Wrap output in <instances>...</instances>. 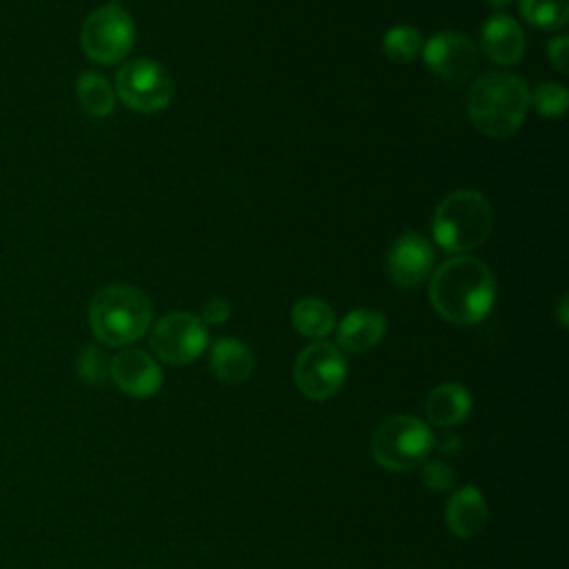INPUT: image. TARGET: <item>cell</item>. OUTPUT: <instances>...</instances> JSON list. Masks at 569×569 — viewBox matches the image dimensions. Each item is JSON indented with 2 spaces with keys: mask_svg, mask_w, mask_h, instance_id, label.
<instances>
[{
  "mask_svg": "<svg viewBox=\"0 0 569 569\" xmlns=\"http://www.w3.org/2000/svg\"><path fill=\"white\" fill-rule=\"evenodd\" d=\"M347 378V360L331 342H313L305 347L293 365V380L302 396L327 400L340 391Z\"/></svg>",
  "mask_w": 569,
  "mask_h": 569,
  "instance_id": "cell-8",
  "label": "cell"
},
{
  "mask_svg": "<svg viewBox=\"0 0 569 569\" xmlns=\"http://www.w3.org/2000/svg\"><path fill=\"white\" fill-rule=\"evenodd\" d=\"M493 227L489 200L476 189H458L440 200L433 213V240L449 253L480 247Z\"/></svg>",
  "mask_w": 569,
  "mask_h": 569,
  "instance_id": "cell-4",
  "label": "cell"
},
{
  "mask_svg": "<svg viewBox=\"0 0 569 569\" xmlns=\"http://www.w3.org/2000/svg\"><path fill=\"white\" fill-rule=\"evenodd\" d=\"M487 2H489L491 9H496V13H500L502 9H507V4H509L511 0H487Z\"/></svg>",
  "mask_w": 569,
  "mask_h": 569,
  "instance_id": "cell-28",
  "label": "cell"
},
{
  "mask_svg": "<svg viewBox=\"0 0 569 569\" xmlns=\"http://www.w3.org/2000/svg\"><path fill=\"white\" fill-rule=\"evenodd\" d=\"M445 520L453 536L473 538L485 529L487 522V502L476 487L458 489L445 507Z\"/></svg>",
  "mask_w": 569,
  "mask_h": 569,
  "instance_id": "cell-15",
  "label": "cell"
},
{
  "mask_svg": "<svg viewBox=\"0 0 569 569\" xmlns=\"http://www.w3.org/2000/svg\"><path fill=\"white\" fill-rule=\"evenodd\" d=\"M522 18L540 31H558L569 20V0H520Z\"/></svg>",
  "mask_w": 569,
  "mask_h": 569,
  "instance_id": "cell-20",
  "label": "cell"
},
{
  "mask_svg": "<svg viewBox=\"0 0 569 569\" xmlns=\"http://www.w3.org/2000/svg\"><path fill=\"white\" fill-rule=\"evenodd\" d=\"M567 53H569V38L567 36H558L553 40L547 42V56L551 60V64L560 71L567 73L569 64H567Z\"/></svg>",
  "mask_w": 569,
  "mask_h": 569,
  "instance_id": "cell-25",
  "label": "cell"
},
{
  "mask_svg": "<svg viewBox=\"0 0 569 569\" xmlns=\"http://www.w3.org/2000/svg\"><path fill=\"white\" fill-rule=\"evenodd\" d=\"M422 44H425V40L420 36V31L409 24H396L382 38L385 56L398 64L413 62L422 53Z\"/></svg>",
  "mask_w": 569,
  "mask_h": 569,
  "instance_id": "cell-21",
  "label": "cell"
},
{
  "mask_svg": "<svg viewBox=\"0 0 569 569\" xmlns=\"http://www.w3.org/2000/svg\"><path fill=\"white\" fill-rule=\"evenodd\" d=\"M76 93L82 111L93 118H104L113 111V89L104 76L96 71H82L76 82Z\"/></svg>",
  "mask_w": 569,
  "mask_h": 569,
  "instance_id": "cell-19",
  "label": "cell"
},
{
  "mask_svg": "<svg viewBox=\"0 0 569 569\" xmlns=\"http://www.w3.org/2000/svg\"><path fill=\"white\" fill-rule=\"evenodd\" d=\"M433 445L436 438L420 418L391 416L373 431L371 456L380 467L400 473L420 467Z\"/></svg>",
  "mask_w": 569,
  "mask_h": 569,
  "instance_id": "cell-5",
  "label": "cell"
},
{
  "mask_svg": "<svg viewBox=\"0 0 569 569\" xmlns=\"http://www.w3.org/2000/svg\"><path fill=\"white\" fill-rule=\"evenodd\" d=\"M427 420L438 427L460 425L471 413V396L458 382H445L429 391L425 400Z\"/></svg>",
  "mask_w": 569,
  "mask_h": 569,
  "instance_id": "cell-17",
  "label": "cell"
},
{
  "mask_svg": "<svg viewBox=\"0 0 569 569\" xmlns=\"http://www.w3.org/2000/svg\"><path fill=\"white\" fill-rule=\"evenodd\" d=\"M420 478H422V485L436 493L449 491L456 482L453 469L442 460H425L420 465Z\"/></svg>",
  "mask_w": 569,
  "mask_h": 569,
  "instance_id": "cell-24",
  "label": "cell"
},
{
  "mask_svg": "<svg viewBox=\"0 0 569 569\" xmlns=\"http://www.w3.org/2000/svg\"><path fill=\"white\" fill-rule=\"evenodd\" d=\"M153 353L169 365H189L209 345L207 327L200 318L187 311H171L162 316L151 329Z\"/></svg>",
  "mask_w": 569,
  "mask_h": 569,
  "instance_id": "cell-9",
  "label": "cell"
},
{
  "mask_svg": "<svg viewBox=\"0 0 569 569\" xmlns=\"http://www.w3.org/2000/svg\"><path fill=\"white\" fill-rule=\"evenodd\" d=\"M116 93L129 109L156 113L171 102L173 80L160 62L151 58H136L118 69Z\"/></svg>",
  "mask_w": 569,
  "mask_h": 569,
  "instance_id": "cell-7",
  "label": "cell"
},
{
  "mask_svg": "<svg viewBox=\"0 0 569 569\" xmlns=\"http://www.w3.org/2000/svg\"><path fill=\"white\" fill-rule=\"evenodd\" d=\"M109 358L98 347H84L80 358L76 360L78 376L89 385H102L109 378Z\"/></svg>",
  "mask_w": 569,
  "mask_h": 569,
  "instance_id": "cell-23",
  "label": "cell"
},
{
  "mask_svg": "<svg viewBox=\"0 0 569 569\" xmlns=\"http://www.w3.org/2000/svg\"><path fill=\"white\" fill-rule=\"evenodd\" d=\"M558 320L562 327H567V296L560 298V305H558Z\"/></svg>",
  "mask_w": 569,
  "mask_h": 569,
  "instance_id": "cell-27",
  "label": "cell"
},
{
  "mask_svg": "<svg viewBox=\"0 0 569 569\" xmlns=\"http://www.w3.org/2000/svg\"><path fill=\"white\" fill-rule=\"evenodd\" d=\"M529 109L527 82L509 71L480 76L467 96V111L473 127L489 138H509L518 131Z\"/></svg>",
  "mask_w": 569,
  "mask_h": 569,
  "instance_id": "cell-2",
  "label": "cell"
},
{
  "mask_svg": "<svg viewBox=\"0 0 569 569\" xmlns=\"http://www.w3.org/2000/svg\"><path fill=\"white\" fill-rule=\"evenodd\" d=\"M529 104H533L542 118H562L569 104V93L558 82H540L529 91Z\"/></svg>",
  "mask_w": 569,
  "mask_h": 569,
  "instance_id": "cell-22",
  "label": "cell"
},
{
  "mask_svg": "<svg viewBox=\"0 0 569 569\" xmlns=\"http://www.w3.org/2000/svg\"><path fill=\"white\" fill-rule=\"evenodd\" d=\"M480 49L498 64H516L525 53V33L507 13H493L480 29Z\"/></svg>",
  "mask_w": 569,
  "mask_h": 569,
  "instance_id": "cell-13",
  "label": "cell"
},
{
  "mask_svg": "<svg viewBox=\"0 0 569 569\" xmlns=\"http://www.w3.org/2000/svg\"><path fill=\"white\" fill-rule=\"evenodd\" d=\"M429 298L445 320L453 325H476L493 307L496 280L480 258L462 253L436 269L429 282Z\"/></svg>",
  "mask_w": 569,
  "mask_h": 569,
  "instance_id": "cell-1",
  "label": "cell"
},
{
  "mask_svg": "<svg viewBox=\"0 0 569 569\" xmlns=\"http://www.w3.org/2000/svg\"><path fill=\"white\" fill-rule=\"evenodd\" d=\"M387 331V318L378 309H353L338 325V349L365 353L373 349Z\"/></svg>",
  "mask_w": 569,
  "mask_h": 569,
  "instance_id": "cell-14",
  "label": "cell"
},
{
  "mask_svg": "<svg viewBox=\"0 0 569 569\" xmlns=\"http://www.w3.org/2000/svg\"><path fill=\"white\" fill-rule=\"evenodd\" d=\"M209 365L218 380L227 385H240L253 371V353L238 338H218L211 345Z\"/></svg>",
  "mask_w": 569,
  "mask_h": 569,
  "instance_id": "cell-16",
  "label": "cell"
},
{
  "mask_svg": "<svg viewBox=\"0 0 569 569\" xmlns=\"http://www.w3.org/2000/svg\"><path fill=\"white\" fill-rule=\"evenodd\" d=\"M231 316V305L222 298H211L202 307V320L209 325H220Z\"/></svg>",
  "mask_w": 569,
  "mask_h": 569,
  "instance_id": "cell-26",
  "label": "cell"
},
{
  "mask_svg": "<svg viewBox=\"0 0 569 569\" xmlns=\"http://www.w3.org/2000/svg\"><path fill=\"white\" fill-rule=\"evenodd\" d=\"M109 378L131 398H151L162 387V371L158 362L136 347H124L111 358Z\"/></svg>",
  "mask_w": 569,
  "mask_h": 569,
  "instance_id": "cell-12",
  "label": "cell"
},
{
  "mask_svg": "<svg viewBox=\"0 0 569 569\" xmlns=\"http://www.w3.org/2000/svg\"><path fill=\"white\" fill-rule=\"evenodd\" d=\"M291 322L307 338H325L336 327V313L325 300L307 296L293 305Z\"/></svg>",
  "mask_w": 569,
  "mask_h": 569,
  "instance_id": "cell-18",
  "label": "cell"
},
{
  "mask_svg": "<svg viewBox=\"0 0 569 569\" xmlns=\"http://www.w3.org/2000/svg\"><path fill=\"white\" fill-rule=\"evenodd\" d=\"M422 58L436 78L460 84L478 71L480 49L465 33L440 31L422 44Z\"/></svg>",
  "mask_w": 569,
  "mask_h": 569,
  "instance_id": "cell-10",
  "label": "cell"
},
{
  "mask_svg": "<svg viewBox=\"0 0 569 569\" xmlns=\"http://www.w3.org/2000/svg\"><path fill=\"white\" fill-rule=\"evenodd\" d=\"M93 336L107 347H127L142 338L151 325V302L131 284L102 287L89 305Z\"/></svg>",
  "mask_w": 569,
  "mask_h": 569,
  "instance_id": "cell-3",
  "label": "cell"
},
{
  "mask_svg": "<svg viewBox=\"0 0 569 569\" xmlns=\"http://www.w3.org/2000/svg\"><path fill=\"white\" fill-rule=\"evenodd\" d=\"M136 40L131 16L120 4H102L91 11L80 31V44L87 58L100 64L124 60Z\"/></svg>",
  "mask_w": 569,
  "mask_h": 569,
  "instance_id": "cell-6",
  "label": "cell"
},
{
  "mask_svg": "<svg viewBox=\"0 0 569 569\" xmlns=\"http://www.w3.org/2000/svg\"><path fill=\"white\" fill-rule=\"evenodd\" d=\"M433 247L431 242L413 231L402 233L387 253L389 278L398 287H418L431 276L433 269Z\"/></svg>",
  "mask_w": 569,
  "mask_h": 569,
  "instance_id": "cell-11",
  "label": "cell"
}]
</instances>
